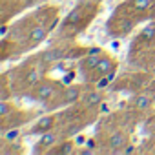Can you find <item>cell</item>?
Segmentation results:
<instances>
[{
  "label": "cell",
  "instance_id": "7402d4cb",
  "mask_svg": "<svg viewBox=\"0 0 155 155\" xmlns=\"http://www.w3.org/2000/svg\"><path fill=\"white\" fill-rule=\"evenodd\" d=\"M91 153H95V150H93V148H86V150H82V151H81V155H91Z\"/></svg>",
  "mask_w": 155,
  "mask_h": 155
},
{
  "label": "cell",
  "instance_id": "30bf717a",
  "mask_svg": "<svg viewBox=\"0 0 155 155\" xmlns=\"http://www.w3.org/2000/svg\"><path fill=\"white\" fill-rule=\"evenodd\" d=\"M101 58H102L101 55H88V57L82 60V64H81V66H82V69H91V68L95 69Z\"/></svg>",
  "mask_w": 155,
  "mask_h": 155
},
{
  "label": "cell",
  "instance_id": "d6986e66",
  "mask_svg": "<svg viewBox=\"0 0 155 155\" xmlns=\"http://www.w3.org/2000/svg\"><path fill=\"white\" fill-rule=\"evenodd\" d=\"M79 131H81V126H79V124H75V126H69L66 133H68V135H77Z\"/></svg>",
  "mask_w": 155,
  "mask_h": 155
},
{
  "label": "cell",
  "instance_id": "277c9868",
  "mask_svg": "<svg viewBox=\"0 0 155 155\" xmlns=\"http://www.w3.org/2000/svg\"><path fill=\"white\" fill-rule=\"evenodd\" d=\"M108 146H110V150H120L122 146H126V135L120 133V131L113 133V135L108 139Z\"/></svg>",
  "mask_w": 155,
  "mask_h": 155
},
{
  "label": "cell",
  "instance_id": "9a60e30c",
  "mask_svg": "<svg viewBox=\"0 0 155 155\" xmlns=\"http://www.w3.org/2000/svg\"><path fill=\"white\" fill-rule=\"evenodd\" d=\"M142 38H146V40L155 38V26H146L142 29Z\"/></svg>",
  "mask_w": 155,
  "mask_h": 155
},
{
  "label": "cell",
  "instance_id": "484cf974",
  "mask_svg": "<svg viewBox=\"0 0 155 155\" xmlns=\"http://www.w3.org/2000/svg\"><path fill=\"white\" fill-rule=\"evenodd\" d=\"M99 53H101V49H97V48L95 49H90V55H99Z\"/></svg>",
  "mask_w": 155,
  "mask_h": 155
},
{
  "label": "cell",
  "instance_id": "ac0fdd59",
  "mask_svg": "<svg viewBox=\"0 0 155 155\" xmlns=\"http://www.w3.org/2000/svg\"><path fill=\"white\" fill-rule=\"evenodd\" d=\"M131 29H133V22H131V20H124V22L120 24V31H122V33H130Z\"/></svg>",
  "mask_w": 155,
  "mask_h": 155
},
{
  "label": "cell",
  "instance_id": "3957f363",
  "mask_svg": "<svg viewBox=\"0 0 155 155\" xmlns=\"http://www.w3.org/2000/svg\"><path fill=\"white\" fill-rule=\"evenodd\" d=\"M81 97V88L79 86H68L64 91V104H73Z\"/></svg>",
  "mask_w": 155,
  "mask_h": 155
},
{
  "label": "cell",
  "instance_id": "cb8c5ba5",
  "mask_svg": "<svg viewBox=\"0 0 155 155\" xmlns=\"http://www.w3.org/2000/svg\"><path fill=\"white\" fill-rule=\"evenodd\" d=\"M108 79H110V81H113V79H115V68H113L111 71H108Z\"/></svg>",
  "mask_w": 155,
  "mask_h": 155
},
{
  "label": "cell",
  "instance_id": "2e32d148",
  "mask_svg": "<svg viewBox=\"0 0 155 155\" xmlns=\"http://www.w3.org/2000/svg\"><path fill=\"white\" fill-rule=\"evenodd\" d=\"M6 140H9V142H15V140H18V137H20V131L18 130H9L6 135Z\"/></svg>",
  "mask_w": 155,
  "mask_h": 155
},
{
  "label": "cell",
  "instance_id": "5bb4252c",
  "mask_svg": "<svg viewBox=\"0 0 155 155\" xmlns=\"http://www.w3.org/2000/svg\"><path fill=\"white\" fill-rule=\"evenodd\" d=\"M58 151L64 153V155H71V153H75V144H73V142H64Z\"/></svg>",
  "mask_w": 155,
  "mask_h": 155
},
{
  "label": "cell",
  "instance_id": "d4e9b609",
  "mask_svg": "<svg viewBox=\"0 0 155 155\" xmlns=\"http://www.w3.org/2000/svg\"><path fill=\"white\" fill-rule=\"evenodd\" d=\"M84 142H86L84 137H77V144H84Z\"/></svg>",
  "mask_w": 155,
  "mask_h": 155
},
{
  "label": "cell",
  "instance_id": "e0dca14e",
  "mask_svg": "<svg viewBox=\"0 0 155 155\" xmlns=\"http://www.w3.org/2000/svg\"><path fill=\"white\" fill-rule=\"evenodd\" d=\"M9 104L6 102V101H0V117H8L9 115Z\"/></svg>",
  "mask_w": 155,
  "mask_h": 155
},
{
  "label": "cell",
  "instance_id": "52a82bcc",
  "mask_svg": "<svg viewBox=\"0 0 155 155\" xmlns=\"http://www.w3.org/2000/svg\"><path fill=\"white\" fill-rule=\"evenodd\" d=\"M113 68H115L113 60H111V58H108V57H102V58L99 60V64H97V68H95V69H97L99 73H102V75H104V73L111 71Z\"/></svg>",
  "mask_w": 155,
  "mask_h": 155
},
{
  "label": "cell",
  "instance_id": "7a4b0ae2",
  "mask_svg": "<svg viewBox=\"0 0 155 155\" xmlns=\"http://www.w3.org/2000/svg\"><path fill=\"white\" fill-rule=\"evenodd\" d=\"M53 93H55V86L51 82H44V84L37 86V90H35V97L38 101H48Z\"/></svg>",
  "mask_w": 155,
  "mask_h": 155
},
{
  "label": "cell",
  "instance_id": "6da1fadb",
  "mask_svg": "<svg viewBox=\"0 0 155 155\" xmlns=\"http://www.w3.org/2000/svg\"><path fill=\"white\" fill-rule=\"evenodd\" d=\"M53 122H55V117H53V115H46V117H42V119L31 128V133H46V131L51 130Z\"/></svg>",
  "mask_w": 155,
  "mask_h": 155
},
{
  "label": "cell",
  "instance_id": "4fadbf2b",
  "mask_svg": "<svg viewBox=\"0 0 155 155\" xmlns=\"http://www.w3.org/2000/svg\"><path fill=\"white\" fill-rule=\"evenodd\" d=\"M153 4V0H133V8L135 9H150Z\"/></svg>",
  "mask_w": 155,
  "mask_h": 155
},
{
  "label": "cell",
  "instance_id": "9c48e42d",
  "mask_svg": "<svg viewBox=\"0 0 155 155\" xmlns=\"http://www.w3.org/2000/svg\"><path fill=\"white\" fill-rule=\"evenodd\" d=\"M57 142V135L53 133V131H46L44 135H42V139L38 140V148H48V146H53Z\"/></svg>",
  "mask_w": 155,
  "mask_h": 155
},
{
  "label": "cell",
  "instance_id": "8fae6325",
  "mask_svg": "<svg viewBox=\"0 0 155 155\" xmlns=\"http://www.w3.org/2000/svg\"><path fill=\"white\" fill-rule=\"evenodd\" d=\"M150 104H151V99H150L148 95H139V97H135V106H137L139 110H148Z\"/></svg>",
  "mask_w": 155,
  "mask_h": 155
},
{
  "label": "cell",
  "instance_id": "44dd1931",
  "mask_svg": "<svg viewBox=\"0 0 155 155\" xmlns=\"http://www.w3.org/2000/svg\"><path fill=\"white\" fill-rule=\"evenodd\" d=\"M108 82H110V79H101V81L97 82V88H104Z\"/></svg>",
  "mask_w": 155,
  "mask_h": 155
},
{
  "label": "cell",
  "instance_id": "ffe728a7",
  "mask_svg": "<svg viewBox=\"0 0 155 155\" xmlns=\"http://www.w3.org/2000/svg\"><path fill=\"white\" fill-rule=\"evenodd\" d=\"M122 153H126V155H131V153H135V146H126V148L122 150Z\"/></svg>",
  "mask_w": 155,
  "mask_h": 155
},
{
  "label": "cell",
  "instance_id": "ba28073f",
  "mask_svg": "<svg viewBox=\"0 0 155 155\" xmlns=\"http://www.w3.org/2000/svg\"><path fill=\"white\" fill-rule=\"evenodd\" d=\"M102 102V95L99 93V91H90L86 97H84V104L88 106V108H93V106H97V104H101Z\"/></svg>",
  "mask_w": 155,
  "mask_h": 155
},
{
  "label": "cell",
  "instance_id": "7c38bea8",
  "mask_svg": "<svg viewBox=\"0 0 155 155\" xmlns=\"http://www.w3.org/2000/svg\"><path fill=\"white\" fill-rule=\"evenodd\" d=\"M81 20V9H73L68 17H66V24H77Z\"/></svg>",
  "mask_w": 155,
  "mask_h": 155
},
{
  "label": "cell",
  "instance_id": "8992f818",
  "mask_svg": "<svg viewBox=\"0 0 155 155\" xmlns=\"http://www.w3.org/2000/svg\"><path fill=\"white\" fill-rule=\"evenodd\" d=\"M62 57H64V51L60 48H51V49L42 53V60L44 62H55V60H60Z\"/></svg>",
  "mask_w": 155,
  "mask_h": 155
},
{
  "label": "cell",
  "instance_id": "603a6c76",
  "mask_svg": "<svg viewBox=\"0 0 155 155\" xmlns=\"http://www.w3.org/2000/svg\"><path fill=\"white\" fill-rule=\"evenodd\" d=\"M86 146L88 148H95V139H88L86 140Z\"/></svg>",
  "mask_w": 155,
  "mask_h": 155
},
{
  "label": "cell",
  "instance_id": "5b68a950",
  "mask_svg": "<svg viewBox=\"0 0 155 155\" xmlns=\"http://www.w3.org/2000/svg\"><path fill=\"white\" fill-rule=\"evenodd\" d=\"M46 33H48V29H46L44 26H35V28L29 31V40L33 42V46H35L37 42H42V40L46 38Z\"/></svg>",
  "mask_w": 155,
  "mask_h": 155
}]
</instances>
